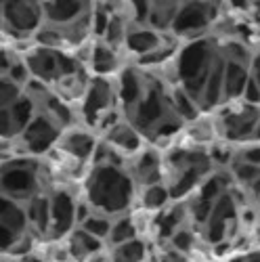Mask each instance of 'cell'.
Listing matches in <instances>:
<instances>
[{
  "mask_svg": "<svg viewBox=\"0 0 260 262\" xmlns=\"http://www.w3.org/2000/svg\"><path fill=\"white\" fill-rule=\"evenodd\" d=\"M135 198V183L120 164L91 166L86 181V204L103 216H122Z\"/></svg>",
  "mask_w": 260,
  "mask_h": 262,
  "instance_id": "obj_1",
  "label": "cell"
},
{
  "mask_svg": "<svg viewBox=\"0 0 260 262\" xmlns=\"http://www.w3.org/2000/svg\"><path fill=\"white\" fill-rule=\"evenodd\" d=\"M112 109H118V97H116V82L112 78H95L89 82L82 101H80V118L84 120L86 128L97 126V122L110 114Z\"/></svg>",
  "mask_w": 260,
  "mask_h": 262,
  "instance_id": "obj_2",
  "label": "cell"
},
{
  "mask_svg": "<svg viewBox=\"0 0 260 262\" xmlns=\"http://www.w3.org/2000/svg\"><path fill=\"white\" fill-rule=\"evenodd\" d=\"M38 189V174L34 168H28V164H13L0 170V193L7 198L19 202L30 200L36 195Z\"/></svg>",
  "mask_w": 260,
  "mask_h": 262,
  "instance_id": "obj_3",
  "label": "cell"
},
{
  "mask_svg": "<svg viewBox=\"0 0 260 262\" xmlns=\"http://www.w3.org/2000/svg\"><path fill=\"white\" fill-rule=\"evenodd\" d=\"M61 133L63 130L55 122H51L49 118L36 114L34 120L21 130V143H24L28 154L40 156V154H47L51 147L57 145Z\"/></svg>",
  "mask_w": 260,
  "mask_h": 262,
  "instance_id": "obj_4",
  "label": "cell"
},
{
  "mask_svg": "<svg viewBox=\"0 0 260 262\" xmlns=\"http://www.w3.org/2000/svg\"><path fill=\"white\" fill-rule=\"evenodd\" d=\"M0 19L15 34L38 32L42 26V7L38 3H5L0 5Z\"/></svg>",
  "mask_w": 260,
  "mask_h": 262,
  "instance_id": "obj_5",
  "label": "cell"
},
{
  "mask_svg": "<svg viewBox=\"0 0 260 262\" xmlns=\"http://www.w3.org/2000/svg\"><path fill=\"white\" fill-rule=\"evenodd\" d=\"M130 179L135 183V189H147L151 185L164 183V158L162 151L154 147H145L143 151L133 158V168H128Z\"/></svg>",
  "mask_w": 260,
  "mask_h": 262,
  "instance_id": "obj_6",
  "label": "cell"
},
{
  "mask_svg": "<svg viewBox=\"0 0 260 262\" xmlns=\"http://www.w3.org/2000/svg\"><path fill=\"white\" fill-rule=\"evenodd\" d=\"M103 143L122 158H135L139 151L147 147L145 139L139 135V130L128 120H120L114 128L107 130L103 135Z\"/></svg>",
  "mask_w": 260,
  "mask_h": 262,
  "instance_id": "obj_7",
  "label": "cell"
},
{
  "mask_svg": "<svg viewBox=\"0 0 260 262\" xmlns=\"http://www.w3.org/2000/svg\"><path fill=\"white\" fill-rule=\"evenodd\" d=\"M97 143H99V139L91 133L89 128H78V126H72L68 130H63L59 141H57L61 154L76 160V162H80V164L91 162Z\"/></svg>",
  "mask_w": 260,
  "mask_h": 262,
  "instance_id": "obj_8",
  "label": "cell"
},
{
  "mask_svg": "<svg viewBox=\"0 0 260 262\" xmlns=\"http://www.w3.org/2000/svg\"><path fill=\"white\" fill-rule=\"evenodd\" d=\"M24 63H26V68H28V74H30L36 82L45 84V86H47V84L53 86V84L61 78L59 51L34 47L32 51H28Z\"/></svg>",
  "mask_w": 260,
  "mask_h": 262,
  "instance_id": "obj_9",
  "label": "cell"
},
{
  "mask_svg": "<svg viewBox=\"0 0 260 262\" xmlns=\"http://www.w3.org/2000/svg\"><path fill=\"white\" fill-rule=\"evenodd\" d=\"M51 200V227L49 235L63 237L76 229V202L68 191H57Z\"/></svg>",
  "mask_w": 260,
  "mask_h": 262,
  "instance_id": "obj_10",
  "label": "cell"
},
{
  "mask_svg": "<svg viewBox=\"0 0 260 262\" xmlns=\"http://www.w3.org/2000/svg\"><path fill=\"white\" fill-rule=\"evenodd\" d=\"M42 7V19L47 21L49 26L55 28H65L78 21L80 17H84L86 13H91V5L84 3H74V0H61V3H45Z\"/></svg>",
  "mask_w": 260,
  "mask_h": 262,
  "instance_id": "obj_11",
  "label": "cell"
},
{
  "mask_svg": "<svg viewBox=\"0 0 260 262\" xmlns=\"http://www.w3.org/2000/svg\"><path fill=\"white\" fill-rule=\"evenodd\" d=\"M166 34H158L154 30H149L147 26H128L126 40H124V49L135 55L137 59L147 57L149 53H154L164 40Z\"/></svg>",
  "mask_w": 260,
  "mask_h": 262,
  "instance_id": "obj_12",
  "label": "cell"
},
{
  "mask_svg": "<svg viewBox=\"0 0 260 262\" xmlns=\"http://www.w3.org/2000/svg\"><path fill=\"white\" fill-rule=\"evenodd\" d=\"M91 72L95 74V78H112L116 74H120L122 61H120V53L110 49L107 45H103L101 40L93 42L91 45V55H89V63Z\"/></svg>",
  "mask_w": 260,
  "mask_h": 262,
  "instance_id": "obj_13",
  "label": "cell"
},
{
  "mask_svg": "<svg viewBox=\"0 0 260 262\" xmlns=\"http://www.w3.org/2000/svg\"><path fill=\"white\" fill-rule=\"evenodd\" d=\"M65 248H68L70 260H78V262H89L91 258H95L97 254H101V252L107 250L103 242H99V239H95L89 233H84L78 227L70 233Z\"/></svg>",
  "mask_w": 260,
  "mask_h": 262,
  "instance_id": "obj_14",
  "label": "cell"
},
{
  "mask_svg": "<svg viewBox=\"0 0 260 262\" xmlns=\"http://www.w3.org/2000/svg\"><path fill=\"white\" fill-rule=\"evenodd\" d=\"M26 218H28V227H32L36 233H40V235L49 233V227H51V200L45 193H36L30 198L28 208H26Z\"/></svg>",
  "mask_w": 260,
  "mask_h": 262,
  "instance_id": "obj_15",
  "label": "cell"
},
{
  "mask_svg": "<svg viewBox=\"0 0 260 262\" xmlns=\"http://www.w3.org/2000/svg\"><path fill=\"white\" fill-rule=\"evenodd\" d=\"M181 3H151L147 13V28L158 34H170Z\"/></svg>",
  "mask_w": 260,
  "mask_h": 262,
  "instance_id": "obj_16",
  "label": "cell"
},
{
  "mask_svg": "<svg viewBox=\"0 0 260 262\" xmlns=\"http://www.w3.org/2000/svg\"><path fill=\"white\" fill-rule=\"evenodd\" d=\"M139 237V229H137V223L133 221L130 214H122L118 218L112 221V229H110V235L105 239V248H116V246H122L126 242H133V239Z\"/></svg>",
  "mask_w": 260,
  "mask_h": 262,
  "instance_id": "obj_17",
  "label": "cell"
},
{
  "mask_svg": "<svg viewBox=\"0 0 260 262\" xmlns=\"http://www.w3.org/2000/svg\"><path fill=\"white\" fill-rule=\"evenodd\" d=\"M107 258L110 262H147V244L141 237H137L133 242L112 248Z\"/></svg>",
  "mask_w": 260,
  "mask_h": 262,
  "instance_id": "obj_18",
  "label": "cell"
},
{
  "mask_svg": "<svg viewBox=\"0 0 260 262\" xmlns=\"http://www.w3.org/2000/svg\"><path fill=\"white\" fill-rule=\"evenodd\" d=\"M170 204V193L164 183L141 189V208L149 214H158Z\"/></svg>",
  "mask_w": 260,
  "mask_h": 262,
  "instance_id": "obj_19",
  "label": "cell"
},
{
  "mask_svg": "<svg viewBox=\"0 0 260 262\" xmlns=\"http://www.w3.org/2000/svg\"><path fill=\"white\" fill-rule=\"evenodd\" d=\"M9 116H11V122H13V130H15V135L19 133L21 135V130H24L36 116V105L30 97L26 95H21L11 107H9Z\"/></svg>",
  "mask_w": 260,
  "mask_h": 262,
  "instance_id": "obj_20",
  "label": "cell"
},
{
  "mask_svg": "<svg viewBox=\"0 0 260 262\" xmlns=\"http://www.w3.org/2000/svg\"><path fill=\"white\" fill-rule=\"evenodd\" d=\"M112 221H114V218H110V216L91 212V214L78 225V229H82L84 233L93 235L95 239H99V242L105 244V239H107V235H110V229H112Z\"/></svg>",
  "mask_w": 260,
  "mask_h": 262,
  "instance_id": "obj_21",
  "label": "cell"
},
{
  "mask_svg": "<svg viewBox=\"0 0 260 262\" xmlns=\"http://www.w3.org/2000/svg\"><path fill=\"white\" fill-rule=\"evenodd\" d=\"M21 95V89L17 84H13L7 76H0V109H9Z\"/></svg>",
  "mask_w": 260,
  "mask_h": 262,
  "instance_id": "obj_22",
  "label": "cell"
},
{
  "mask_svg": "<svg viewBox=\"0 0 260 262\" xmlns=\"http://www.w3.org/2000/svg\"><path fill=\"white\" fill-rule=\"evenodd\" d=\"M17 233H13L9 227L0 225V252H9L13 248V244L17 242Z\"/></svg>",
  "mask_w": 260,
  "mask_h": 262,
  "instance_id": "obj_23",
  "label": "cell"
},
{
  "mask_svg": "<svg viewBox=\"0 0 260 262\" xmlns=\"http://www.w3.org/2000/svg\"><path fill=\"white\" fill-rule=\"evenodd\" d=\"M13 135H15V130H13L9 109H0V139H9Z\"/></svg>",
  "mask_w": 260,
  "mask_h": 262,
  "instance_id": "obj_24",
  "label": "cell"
},
{
  "mask_svg": "<svg viewBox=\"0 0 260 262\" xmlns=\"http://www.w3.org/2000/svg\"><path fill=\"white\" fill-rule=\"evenodd\" d=\"M11 65H13V57L0 49V76H7V72L11 70Z\"/></svg>",
  "mask_w": 260,
  "mask_h": 262,
  "instance_id": "obj_25",
  "label": "cell"
}]
</instances>
